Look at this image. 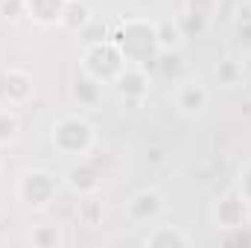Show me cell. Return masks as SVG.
Returning a JSON list of instances; mask_svg holds the SVG:
<instances>
[{"label": "cell", "mask_w": 251, "mask_h": 248, "mask_svg": "<svg viewBox=\"0 0 251 248\" xmlns=\"http://www.w3.org/2000/svg\"><path fill=\"white\" fill-rule=\"evenodd\" d=\"M108 38L120 47L126 64H134V67H152L161 53L155 21L149 18H120L108 29Z\"/></svg>", "instance_id": "6da1fadb"}, {"label": "cell", "mask_w": 251, "mask_h": 248, "mask_svg": "<svg viewBox=\"0 0 251 248\" xmlns=\"http://www.w3.org/2000/svg\"><path fill=\"white\" fill-rule=\"evenodd\" d=\"M50 143L59 155L88 158L97 143V131L82 114H64L50 125Z\"/></svg>", "instance_id": "7a4b0ae2"}, {"label": "cell", "mask_w": 251, "mask_h": 248, "mask_svg": "<svg viewBox=\"0 0 251 248\" xmlns=\"http://www.w3.org/2000/svg\"><path fill=\"white\" fill-rule=\"evenodd\" d=\"M79 62H82V73L94 76V79L102 82V85H111V82L117 79V73L126 67L123 53H120V47H117L111 38H102V41L85 44Z\"/></svg>", "instance_id": "3957f363"}, {"label": "cell", "mask_w": 251, "mask_h": 248, "mask_svg": "<svg viewBox=\"0 0 251 248\" xmlns=\"http://www.w3.org/2000/svg\"><path fill=\"white\" fill-rule=\"evenodd\" d=\"M18 201L26 204L29 210H44L56 201V193H59V181L50 170H41V167H32V170H24L21 178H18Z\"/></svg>", "instance_id": "277c9868"}, {"label": "cell", "mask_w": 251, "mask_h": 248, "mask_svg": "<svg viewBox=\"0 0 251 248\" xmlns=\"http://www.w3.org/2000/svg\"><path fill=\"white\" fill-rule=\"evenodd\" d=\"M111 88L117 91V97H120L123 102H128V105H140V102L149 97V88H152L149 67L126 64L123 70L117 73V79L111 82Z\"/></svg>", "instance_id": "5b68a950"}, {"label": "cell", "mask_w": 251, "mask_h": 248, "mask_svg": "<svg viewBox=\"0 0 251 248\" xmlns=\"http://www.w3.org/2000/svg\"><path fill=\"white\" fill-rule=\"evenodd\" d=\"M0 91H3V99H6L9 108L26 105V102L35 97L32 73L24 70V67H9V70H3V85H0Z\"/></svg>", "instance_id": "8992f818"}, {"label": "cell", "mask_w": 251, "mask_h": 248, "mask_svg": "<svg viewBox=\"0 0 251 248\" xmlns=\"http://www.w3.org/2000/svg\"><path fill=\"white\" fill-rule=\"evenodd\" d=\"M164 207H167V201H164L161 190H155V187H143V190H137V193L126 201L128 219H131V222H140V225L155 222V219L164 213Z\"/></svg>", "instance_id": "52a82bcc"}, {"label": "cell", "mask_w": 251, "mask_h": 248, "mask_svg": "<svg viewBox=\"0 0 251 248\" xmlns=\"http://www.w3.org/2000/svg\"><path fill=\"white\" fill-rule=\"evenodd\" d=\"M213 219H216V225H219L222 231H234V228H240V225L249 222V201H246L237 190H231L228 196H222V198L216 201Z\"/></svg>", "instance_id": "ba28073f"}, {"label": "cell", "mask_w": 251, "mask_h": 248, "mask_svg": "<svg viewBox=\"0 0 251 248\" xmlns=\"http://www.w3.org/2000/svg\"><path fill=\"white\" fill-rule=\"evenodd\" d=\"M67 187H70L76 196L100 193V187H102V173H100V167H94L91 161L79 158V164H73V167L67 170Z\"/></svg>", "instance_id": "9c48e42d"}, {"label": "cell", "mask_w": 251, "mask_h": 248, "mask_svg": "<svg viewBox=\"0 0 251 248\" xmlns=\"http://www.w3.org/2000/svg\"><path fill=\"white\" fill-rule=\"evenodd\" d=\"M207 102H210V94L199 79H178L176 82V105L181 111L199 114V111L207 108Z\"/></svg>", "instance_id": "30bf717a"}, {"label": "cell", "mask_w": 251, "mask_h": 248, "mask_svg": "<svg viewBox=\"0 0 251 248\" xmlns=\"http://www.w3.org/2000/svg\"><path fill=\"white\" fill-rule=\"evenodd\" d=\"M143 246L149 248H190L193 237L178 225H152V231L143 237Z\"/></svg>", "instance_id": "8fae6325"}, {"label": "cell", "mask_w": 251, "mask_h": 248, "mask_svg": "<svg viewBox=\"0 0 251 248\" xmlns=\"http://www.w3.org/2000/svg\"><path fill=\"white\" fill-rule=\"evenodd\" d=\"M102 91H105V85L97 82V79L88 76V73H79L76 82L70 85V97H73V102H76L79 108H97V105L102 102Z\"/></svg>", "instance_id": "7c38bea8"}, {"label": "cell", "mask_w": 251, "mask_h": 248, "mask_svg": "<svg viewBox=\"0 0 251 248\" xmlns=\"http://www.w3.org/2000/svg\"><path fill=\"white\" fill-rule=\"evenodd\" d=\"M24 6H26V18L35 21L38 26H56L67 0H24Z\"/></svg>", "instance_id": "4fadbf2b"}, {"label": "cell", "mask_w": 251, "mask_h": 248, "mask_svg": "<svg viewBox=\"0 0 251 248\" xmlns=\"http://www.w3.org/2000/svg\"><path fill=\"white\" fill-rule=\"evenodd\" d=\"M155 35H158V47L161 53H170V50H181L187 35L178 24V18H164V21H155Z\"/></svg>", "instance_id": "5bb4252c"}, {"label": "cell", "mask_w": 251, "mask_h": 248, "mask_svg": "<svg viewBox=\"0 0 251 248\" xmlns=\"http://www.w3.org/2000/svg\"><path fill=\"white\" fill-rule=\"evenodd\" d=\"M91 21H94V15H91V6L85 0H67L62 18H59V26L67 32H82Z\"/></svg>", "instance_id": "9a60e30c"}, {"label": "cell", "mask_w": 251, "mask_h": 248, "mask_svg": "<svg viewBox=\"0 0 251 248\" xmlns=\"http://www.w3.org/2000/svg\"><path fill=\"white\" fill-rule=\"evenodd\" d=\"M26 240L35 248H59L64 246V231L62 225H35Z\"/></svg>", "instance_id": "2e32d148"}, {"label": "cell", "mask_w": 251, "mask_h": 248, "mask_svg": "<svg viewBox=\"0 0 251 248\" xmlns=\"http://www.w3.org/2000/svg\"><path fill=\"white\" fill-rule=\"evenodd\" d=\"M82 201H79V222L82 225H100L102 222V213H105V207H102V198H100V193H91V196H79Z\"/></svg>", "instance_id": "e0dca14e"}, {"label": "cell", "mask_w": 251, "mask_h": 248, "mask_svg": "<svg viewBox=\"0 0 251 248\" xmlns=\"http://www.w3.org/2000/svg\"><path fill=\"white\" fill-rule=\"evenodd\" d=\"M21 137V120L12 108H0V146H12Z\"/></svg>", "instance_id": "ac0fdd59"}, {"label": "cell", "mask_w": 251, "mask_h": 248, "mask_svg": "<svg viewBox=\"0 0 251 248\" xmlns=\"http://www.w3.org/2000/svg\"><path fill=\"white\" fill-rule=\"evenodd\" d=\"M152 67L158 70V76H164V79H176V82H178V76H181V53H178V50L158 53V59H155Z\"/></svg>", "instance_id": "d6986e66"}, {"label": "cell", "mask_w": 251, "mask_h": 248, "mask_svg": "<svg viewBox=\"0 0 251 248\" xmlns=\"http://www.w3.org/2000/svg\"><path fill=\"white\" fill-rule=\"evenodd\" d=\"M234 35L243 47H251V3L237 9V18H234Z\"/></svg>", "instance_id": "ffe728a7"}, {"label": "cell", "mask_w": 251, "mask_h": 248, "mask_svg": "<svg viewBox=\"0 0 251 248\" xmlns=\"http://www.w3.org/2000/svg\"><path fill=\"white\" fill-rule=\"evenodd\" d=\"M184 12L196 15L204 24H213V18L219 12V0H184Z\"/></svg>", "instance_id": "44dd1931"}, {"label": "cell", "mask_w": 251, "mask_h": 248, "mask_svg": "<svg viewBox=\"0 0 251 248\" xmlns=\"http://www.w3.org/2000/svg\"><path fill=\"white\" fill-rule=\"evenodd\" d=\"M240 76H243L240 62H234V59H222V62L216 64V79H219V85L231 88V85H237V82H240Z\"/></svg>", "instance_id": "7402d4cb"}, {"label": "cell", "mask_w": 251, "mask_h": 248, "mask_svg": "<svg viewBox=\"0 0 251 248\" xmlns=\"http://www.w3.org/2000/svg\"><path fill=\"white\" fill-rule=\"evenodd\" d=\"M0 18L9 21V24L26 18V6H24V0H0Z\"/></svg>", "instance_id": "603a6c76"}, {"label": "cell", "mask_w": 251, "mask_h": 248, "mask_svg": "<svg viewBox=\"0 0 251 248\" xmlns=\"http://www.w3.org/2000/svg\"><path fill=\"white\" fill-rule=\"evenodd\" d=\"M237 193L251 204V161L243 164V170H240V175H237Z\"/></svg>", "instance_id": "cb8c5ba5"}]
</instances>
